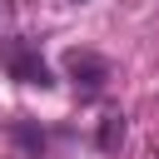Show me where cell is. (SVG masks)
Wrapping results in <instances>:
<instances>
[{
  "label": "cell",
  "instance_id": "1",
  "mask_svg": "<svg viewBox=\"0 0 159 159\" xmlns=\"http://www.w3.org/2000/svg\"><path fill=\"white\" fill-rule=\"evenodd\" d=\"M0 65H5L15 80H25V84H50V70H45V60L35 55L30 40H5V45H0Z\"/></svg>",
  "mask_w": 159,
  "mask_h": 159
},
{
  "label": "cell",
  "instance_id": "2",
  "mask_svg": "<svg viewBox=\"0 0 159 159\" xmlns=\"http://www.w3.org/2000/svg\"><path fill=\"white\" fill-rule=\"evenodd\" d=\"M65 70L75 75V89H84V94H99L104 80H109V65L99 55H89V50H70L65 55Z\"/></svg>",
  "mask_w": 159,
  "mask_h": 159
},
{
  "label": "cell",
  "instance_id": "3",
  "mask_svg": "<svg viewBox=\"0 0 159 159\" xmlns=\"http://www.w3.org/2000/svg\"><path fill=\"white\" fill-rule=\"evenodd\" d=\"M119 134H124V124H119V119H114V114H109V124H104V134H99V144H104V149H109V144H114V139H119Z\"/></svg>",
  "mask_w": 159,
  "mask_h": 159
}]
</instances>
